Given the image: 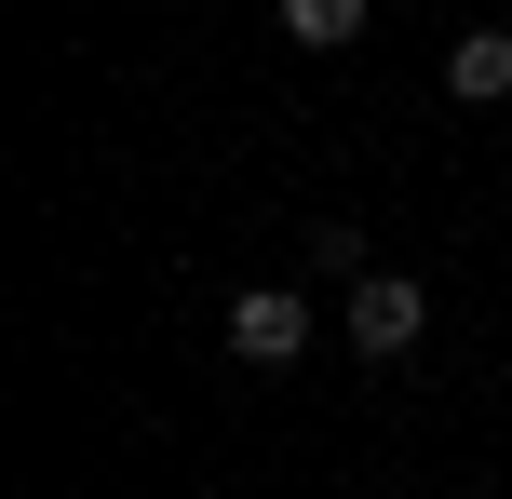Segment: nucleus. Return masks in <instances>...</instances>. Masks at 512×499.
Returning <instances> with one entry per match:
<instances>
[{"mask_svg": "<svg viewBox=\"0 0 512 499\" xmlns=\"http://www.w3.org/2000/svg\"><path fill=\"white\" fill-rule=\"evenodd\" d=\"M310 270H337V284H364V270H378V257H364V216H310Z\"/></svg>", "mask_w": 512, "mask_h": 499, "instance_id": "39448f33", "label": "nucleus"}, {"mask_svg": "<svg viewBox=\"0 0 512 499\" xmlns=\"http://www.w3.org/2000/svg\"><path fill=\"white\" fill-rule=\"evenodd\" d=\"M445 95H459V108H499V95H512V27H459V54H445Z\"/></svg>", "mask_w": 512, "mask_h": 499, "instance_id": "7ed1b4c3", "label": "nucleus"}, {"mask_svg": "<svg viewBox=\"0 0 512 499\" xmlns=\"http://www.w3.org/2000/svg\"><path fill=\"white\" fill-rule=\"evenodd\" d=\"M337 338H351L364 365H405V351L432 338V297H418L405 270H364V284H351V311H337Z\"/></svg>", "mask_w": 512, "mask_h": 499, "instance_id": "f257e3e1", "label": "nucleus"}, {"mask_svg": "<svg viewBox=\"0 0 512 499\" xmlns=\"http://www.w3.org/2000/svg\"><path fill=\"white\" fill-rule=\"evenodd\" d=\"M364 14H378V0H283V41H297V54H337V41H364Z\"/></svg>", "mask_w": 512, "mask_h": 499, "instance_id": "20e7f679", "label": "nucleus"}, {"mask_svg": "<svg viewBox=\"0 0 512 499\" xmlns=\"http://www.w3.org/2000/svg\"><path fill=\"white\" fill-rule=\"evenodd\" d=\"M216 338H230V365H297V351H310V297L297 284H243Z\"/></svg>", "mask_w": 512, "mask_h": 499, "instance_id": "f03ea898", "label": "nucleus"}]
</instances>
